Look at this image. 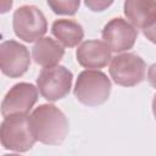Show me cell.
Listing matches in <instances>:
<instances>
[{
  "mask_svg": "<svg viewBox=\"0 0 156 156\" xmlns=\"http://www.w3.org/2000/svg\"><path fill=\"white\" fill-rule=\"evenodd\" d=\"M138 37L135 27L122 18L111 20L102 29V39L111 51L122 52L133 48Z\"/></svg>",
  "mask_w": 156,
  "mask_h": 156,
  "instance_id": "obj_9",
  "label": "cell"
},
{
  "mask_svg": "<svg viewBox=\"0 0 156 156\" xmlns=\"http://www.w3.org/2000/svg\"><path fill=\"white\" fill-rule=\"evenodd\" d=\"M72 73L63 66L45 67L37 80L40 94L49 101L65 98L72 85Z\"/></svg>",
  "mask_w": 156,
  "mask_h": 156,
  "instance_id": "obj_6",
  "label": "cell"
},
{
  "mask_svg": "<svg viewBox=\"0 0 156 156\" xmlns=\"http://www.w3.org/2000/svg\"><path fill=\"white\" fill-rule=\"evenodd\" d=\"M46 18L38 7L24 5L15 11L13 30L20 39L27 43H33L39 40L46 33Z\"/></svg>",
  "mask_w": 156,
  "mask_h": 156,
  "instance_id": "obj_4",
  "label": "cell"
},
{
  "mask_svg": "<svg viewBox=\"0 0 156 156\" xmlns=\"http://www.w3.org/2000/svg\"><path fill=\"white\" fill-rule=\"evenodd\" d=\"M145 62L135 54H121L110 63V74L115 83L122 87H133L145 78Z\"/></svg>",
  "mask_w": 156,
  "mask_h": 156,
  "instance_id": "obj_5",
  "label": "cell"
},
{
  "mask_svg": "<svg viewBox=\"0 0 156 156\" xmlns=\"http://www.w3.org/2000/svg\"><path fill=\"white\" fill-rule=\"evenodd\" d=\"M38 91L33 84L18 83L13 85L5 95L1 104V113L4 117L11 115L28 113L37 102Z\"/></svg>",
  "mask_w": 156,
  "mask_h": 156,
  "instance_id": "obj_8",
  "label": "cell"
},
{
  "mask_svg": "<svg viewBox=\"0 0 156 156\" xmlns=\"http://www.w3.org/2000/svg\"><path fill=\"white\" fill-rule=\"evenodd\" d=\"M143 30H144V35H145L150 41H152V43L156 44V18H155L149 26H146Z\"/></svg>",
  "mask_w": 156,
  "mask_h": 156,
  "instance_id": "obj_16",
  "label": "cell"
},
{
  "mask_svg": "<svg viewBox=\"0 0 156 156\" xmlns=\"http://www.w3.org/2000/svg\"><path fill=\"white\" fill-rule=\"evenodd\" d=\"M111 60V49L105 41L87 40L77 49V61L85 68H102Z\"/></svg>",
  "mask_w": 156,
  "mask_h": 156,
  "instance_id": "obj_10",
  "label": "cell"
},
{
  "mask_svg": "<svg viewBox=\"0 0 156 156\" xmlns=\"http://www.w3.org/2000/svg\"><path fill=\"white\" fill-rule=\"evenodd\" d=\"M84 2L91 11H104L113 2V0H84Z\"/></svg>",
  "mask_w": 156,
  "mask_h": 156,
  "instance_id": "obj_15",
  "label": "cell"
},
{
  "mask_svg": "<svg viewBox=\"0 0 156 156\" xmlns=\"http://www.w3.org/2000/svg\"><path fill=\"white\" fill-rule=\"evenodd\" d=\"M0 139L2 146L7 150L24 152L32 149L37 139L33 134L30 119L27 113L5 117L4 122L1 123Z\"/></svg>",
  "mask_w": 156,
  "mask_h": 156,
  "instance_id": "obj_2",
  "label": "cell"
},
{
  "mask_svg": "<svg viewBox=\"0 0 156 156\" xmlns=\"http://www.w3.org/2000/svg\"><path fill=\"white\" fill-rule=\"evenodd\" d=\"M152 111H154V116L156 118V95L154 98V101H152Z\"/></svg>",
  "mask_w": 156,
  "mask_h": 156,
  "instance_id": "obj_19",
  "label": "cell"
},
{
  "mask_svg": "<svg viewBox=\"0 0 156 156\" xmlns=\"http://www.w3.org/2000/svg\"><path fill=\"white\" fill-rule=\"evenodd\" d=\"M124 15L135 28H145L156 18V0H126Z\"/></svg>",
  "mask_w": 156,
  "mask_h": 156,
  "instance_id": "obj_11",
  "label": "cell"
},
{
  "mask_svg": "<svg viewBox=\"0 0 156 156\" xmlns=\"http://www.w3.org/2000/svg\"><path fill=\"white\" fill-rule=\"evenodd\" d=\"M147 79L150 84L156 89V63H154L147 71Z\"/></svg>",
  "mask_w": 156,
  "mask_h": 156,
  "instance_id": "obj_17",
  "label": "cell"
},
{
  "mask_svg": "<svg viewBox=\"0 0 156 156\" xmlns=\"http://www.w3.org/2000/svg\"><path fill=\"white\" fill-rule=\"evenodd\" d=\"M50 9L57 15L72 16L77 12L80 0H46Z\"/></svg>",
  "mask_w": 156,
  "mask_h": 156,
  "instance_id": "obj_14",
  "label": "cell"
},
{
  "mask_svg": "<svg viewBox=\"0 0 156 156\" xmlns=\"http://www.w3.org/2000/svg\"><path fill=\"white\" fill-rule=\"evenodd\" d=\"M30 57L27 48L15 40H6L0 45V68L4 74L17 78L29 67Z\"/></svg>",
  "mask_w": 156,
  "mask_h": 156,
  "instance_id": "obj_7",
  "label": "cell"
},
{
  "mask_svg": "<svg viewBox=\"0 0 156 156\" xmlns=\"http://www.w3.org/2000/svg\"><path fill=\"white\" fill-rule=\"evenodd\" d=\"M37 140L48 145L61 144L68 134V121L63 112L54 105H40L29 117Z\"/></svg>",
  "mask_w": 156,
  "mask_h": 156,
  "instance_id": "obj_1",
  "label": "cell"
},
{
  "mask_svg": "<svg viewBox=\"0 0 156 156\" xmlns=\"http://www.w3.org/2000/svg\"><path fill=\"white\" fill-rule=\"evenodd\" d=\"M111 91V82L107 76L100 71H83L76 82L74 96L87 106H98L104 104Z\"/></svg>",
  "mask_w": 156,
  "mask_h": 156,
  "instance_id": "obj_3",
  "label": "cell"
},
{
  "mask_svg": "<svg viewBox=\"0 0 156 156\" xmlns=\"http://www.w3.org/2000/svg\"><path fill=\"white\" fill-rule=\"evenodd\" d=\"M52 34L62 45L73 48L82 41L84 37L83 28L79 23L72 20H57L51 27Z\"/></svg>",
  "mask_w": 156,
  "mask_h": 156,
  "instance_id": "obj_13",
  "label": "cell"
},
{
  "mask_svg": "<svg viewBox=\"0 0 156 156\" xmlns=\"http://www.w3.org/2000/svg\"><path fill=\"white\" fill-rule=\"evenodd\" d=\"M12 6V0H1V12H7Z\"/></svg>",
  "mask_w": 156,
  "mask_h": 156,
  "instance_id": "obj_18",
  "label": "cell"
},
{
  "mask_svg": "<svg viewBox=\"0 0 156 156\" xmlns=\"http://www.w3.org/2000/svg\"><path fill=\"white\" fill-rule=\"evenodd\" d=\"M63 54L65 50L62 45L51 38L39 39L33 48V58L35 63L43 67L56 66L63 57Z\"/></svg>",
  "mask_w": 156,
  "mask_h": 156,
  "instance_id": "obj_12",
  "label": "cell"
}]
</instances>
